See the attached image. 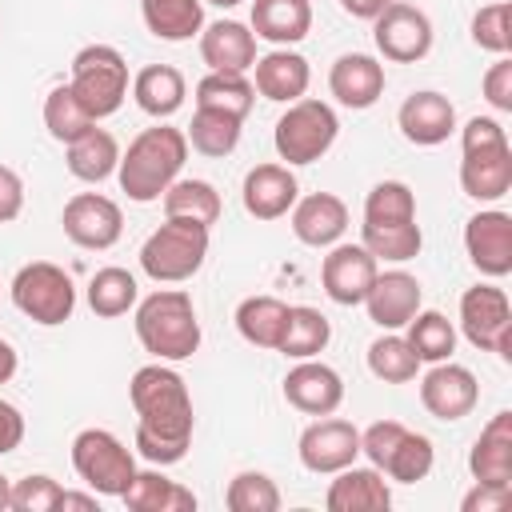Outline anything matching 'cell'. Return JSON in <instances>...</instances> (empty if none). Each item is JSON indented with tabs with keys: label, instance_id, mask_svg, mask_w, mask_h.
I'll return each instance as SVG.
<instances>
[{
	"label": "cell",
	"instance_id": "1",
	"mask_svg": "<svg viewBox=\"0 0 512 512\" xmlns=\"http://www.w3.org/2000/svg\"><path fill=\"white\" fill-rule=\"evenodd\" d=\"M128 400L136 408V452L156 468L180 464L188 456L196 424L184 376L168 368V360L144 364L128 380Z\"/></svg>",
	"mask_w": 512,
	"mask_h": 512
},
{
	"label": "cell",
	"instance_id": "2",
	"mask_svg": "<svg viewBox=\"0 0 512 512\" xmlns=\"http://www.w3.org/2000/svg\"><path fill=\"white\" fill-rule=\"evenodd\" d=\"M184 160H188V136L180 128H172V124H156V128H144L128 144V152H120L116 180L128 192V200L152 204L180 176Z\"/></svg>",
	"mask_w": 512,
	"mask_h": 512
},
{
	"label": "cell",
	"instance_id": "3",
	"mask_svg": "<svg viewBox=\"0 0 512 512\" xmlns=\"http://www.w3.org/2000/svg\"><path fill=\"white\" fill-rule=\"evenodd\" d=\"M460 188L464 196L492 204L512 192V144L500 120L472 116L460 128Z\"/></svg>",
	"mask_w": 512,
	"mask_h": 512
},
{
	"label": "cell",
	"instance_id": "4",
	"mask_svg": "<svg viewBox=\"0 0 512 512\" xmlns=\"http://www.w3.org/2000/svg\"><path fill=\"white\" fill-rule=\"evenodd\" d=\"M136 336L156 360H188L200 348V320L184 288H156L136 300Z\"/></svg>",
	"mask_w": 512,
	"mask_h": 512
},
{
	"label": "cell",
	"instance_id": "5",
	"mask_svg": "<svg viewBox=\"0 0 512 512\" xmlns=\"http://www.w3.org/2000/svg\"><path fill=\"white\" fill-rule=\"evenodd\" d=\"M208 256V224L168 216L144 244H140V268L156 284H184L204 268Z\"/></svg>",
	"mask_w": 512,
	"mask_h": 512
},
{
	"label": "cell",
	"instance_id": "6",
	"mask_svg": "<svg viewBox=\"0 0 512 512\" xmlns=\"http://www.w3.org/2000/svg\"><path fill=\"white\" fill-rule=\"evenodd\" d=\"M360 452L368 456L372 468H380L396 484H416L432 472V440L404 428L400 420H376L360 432Z\"/></svg>",
	"mask_w": 512,
	"mask_h": 512
},
{
	"label": "cell",
	"instance_id": "7",
	"mask_svg": "<svg viewBox=\"0 0 512 512\" xmlns=\"http://www.w3.org/2000/svg\"><path fill=\"white\" fill-rule=\"evenodd\" d=\"M68 88L88 108L92 120H104L120 112L128 96V60L112 44H88L72 56V80Z\"/></svg>",
	"mask_w": 512,
	"mask_h": 512
},
{
	"label": "cell",
	"instance_id": "8",
	"mask_svg": "<svg viewBox=\"0 0 512 512\" xmlns=\"http://www.w3.org/2000/svg\"><path fill=\"white\" fill-rule=\"evenodd\" d=\"M336 132H340V120H336L332 104L300 96L276 120L272 144H276V156L288 164H316L336 144Z\"/></svg>",
	"mask_w": 512,
	"mask_h": 512
},
{
	"label": "cell",
	"instance_id": "9",
	"mask_svg": "<svg viewBox=\"0 0 512 512\" xmlns=\"http://www.w3.org/2000/svg\"><path fill=\"white\" fill-rule=\"evenodd\" d=\"M12 304L52 328V324H64L72 320V308H76V288H72V276L60 268V264H48V260H32L24 264L16 276H12Z\"/></svg>",
	"mask_w": 512,
	"mask_h": 512
},
{
	"label": "cell",
	"instance_id": "10",
	"mask_svg": "<svg viewBox=\"0 0 512 512\" xmlns=\"http://www.w3.org/2000/svg\"><path fill=\"white\" fill-rule=\"evenodd\" d=\"M72 468L100 496H124V488L136 476L132 452L108 428H84V432H76V440H72Z\"/></svg>",
	"mask_w": 512,
	"mask_h": 512
},
{
	"label": "cell",
	"instance_id": "11",
	"mask_svg": "<svg viewBox=\"0 0 512 512\" xmlns=\"http://www.w3.org/2000/svg\"><path fill=\"white\" fill-rule=\"evenodd\" d=\"M460 332L472 348L512 360V304L496 284H472L460 296Z\"/></svg>",
	"mask_w": 512,
	"mask_h": 512
},
{
	"label": "cell",
	"instance_id": "12",
	"mask_svg": "<svg viewBox=\"0 0 512 512\" xmlns=\"http://www.w3.org/2000/svg\"><path fill=\"white\" fill-rule=\"evenodd\" d=\"M372 40L376 52L392 64H416L432 52V20L404 0H392L376 20H372Z\"/></svg>",
	"mask_w": 512,
	"mask_h": 512
},
{
	"label": "cell",
	"instance_id": "13",
	"mask_svg": "<svg viewBox=\"0 0 512 512\" xmlns=\"http://www.w3.org/2000/svg\"><path fill=\"white\" fill-rule=\"evenodd\" d=\"M64 236L76 244V248H88V252H104L120 240L124 232V212L116 200L100 196V192H76L68 204H64Z\"/></svg>",
	"mask_w": 512,
	"mask_h": 512
},
{
	"label": "cell",
	"instance_id": "14",
	"mask_svg": "<svg viewBox=\"0 0 512 512\" xmlns=\"http://www.w3.org/2000/svg\"><path fill=\"white\" fill-rule=\"evenodd\" d=\"M296 452H300V464H304L308 472L332 476V472L356 464V456H360V432H356V424H348V420L320 416V420H312V424L300 432Z\"/></svg>",
	"mask_w": 512,
	"mask_h": 512
},
{
	"label": "cell",
	"instance_id": "15",
	"mask_svg": "<svg viewBox=\"0 0 512 512\" xmlns=\"http://www.w3.org/2000/svg\"><path fill=\"white\" fill-rule=\"evenodd\" d=\"M464 252L480 276H508L512 272V216L504 208H484L464 224Z\"/></svg>",
	"mask_w": 512,
	"mask_h": 512
},
{
	"label": "cell",
	"instance_id": "16",
	"mask_svg": "<svg viewBox=\"0 0 512 512\" xmlns=\"http://www.w3.org/2000/svg\"><path fill=\"white\" fill-rule=\"evenodd\" d=\"M376 272H380V260L364 244H332V252L320 264V284L328 300L352 308V304H364Z\"/></svg>",
	"mask_w": 512,
	"mask_h": 512
},
{
	"label": "cell",
	"instance_id": "17",
	"mask_svg": "<svg viewBox=\"0 0 512 512\" xmlns=\"http://www.w3.org/2000/svg\"><path fill=\"white\" fill-rule=\"evenodd\" d=\"M480 400V384L476 376L464 368V364H452V360H440L424 372L420 380V404L428 416L436 420H464Z\"/></svg>",
	"mask_w": 512,
	"mask_h": 512
},
{
	"label": "cell",
	"instance_id": "18",
	"mask_svg": "<svg viewBox=\"0 0 512 512\" xmlns=\"http://www.w3.org/2000/svg\"><path fill=\"white\" fill-rule=\"evenodd\" d=\"M284 400L292 408H300L304 416H332L344 400V380L336 368L320 364V360H296V368H288L284 376Z\"/></svg>",
	"mask_w": 512,
	"mask_h": 512
},
{
	"label": "cell",
	"instance_id": "19",
	"mask_svg": "<svg viewBox=\"0 0 512 512\" xmlns=\"http://www.w3.org/2000/svg\"><path fill=\"white\" fill-rule=\"evenodd\" d=\"M420 296H424L420 280L404 268H392V272H376V280L364 296V308H368L372 324H380L384 332H396L420 312Z\"/></svg>",
	"mask_w": 512,
	"mask_h": 512
},
{
	"label": "cell",
	"instance_id": "20",
	"mask_svg": "<svg viewBox=\"0 0 512 512\" xmlns=\"http://www.w3.org/2000/svg\"><path fill=\"white\" fill-rule=\"evenodd\" d=\"M296 196H300V184L288 172V164H256V168H248L244 188H240L244 212L256 216V220H280V216H288L292 204H296Z\"/></svg>",
	"mask_w": 512,
	"mask_h": 512
},
{
	"label": "cell",
	"instance_id": "21",
	"mask_svg": "<svg viewBox=\"0 0 512 512\" xmlns=\"http://www.w3.org/2000/svg\"><path fill=\"white\" fill-rule=\"evenodd\" d=\"M396 124L404 132L408 144H420V148H436L444 144L452 132H456V108L448 96L440 92H412L400 112H396Z\"/></svg>",
	"mask_w": 512,
	"mask_h": 512
},
{
	"label": "cell",
	"instance_id": "22",
	"mask_svg": "<svg viewBox=\"0 0 512 512\" xmlns=\"http://www.w3.org/2000/svg\"><path fill=\"white\" fill-rule=\"evenodd\" d=\"M468 472L476 484H492V488H512V412H496L484 432L476 436L472 452H468Z\"/></svg>",
	"mask_w": 512,
	"mask_h": 512
},
{
	"label": "cell",
	"instance_id": "23",
	"mask_svg": "<svg viewBox=\"0 0 512 512\" xmlns=\"http://www.w3.org/2000/svg\"><path fill=\"white\" fill-rule=\"evenodd\" d=\"M328 92L344 108H372L384 96V64L368 52H344L328 72Z\"/></svg>",
	"mask_w": 512,
	"mask_h": 512
},
{
	"label": "cell",
	"instance_id": "24",
	"mask_svg": "<svg viewBox=\"0 0 512 512\" xmlns=\"http://www.w3.org/2000/svg\"><path fill=\"white\" fill-rule=\"evenodd\" d=\"M332 476L336 480L328 484V496H324L328 512H388L392 488H388V480H384L380 468H372V464L368 468L348 464V468H340Z\"/></svg>",
	"mask_w": 512,
	"mask_h": 512
},
{
	"label": "cell",
	"instance_id": "25",
	"mask_svg": "<svg viewBox=\"0 0 512 512\" xmlns=\"http://www.w3.org/2000/svg\"><path fill=\"white\" fill-rule=\"evenodd\" d=\"M348 228V204L332 192H312V196H296L292 204V232L300 244L308 248H332Z\"/></svg>",
	"mask_w": 512,
	"mask_h": 512
},
{
	"label": "cell",
	"instance_id": "26",
	"mask_svg": "<svg viewBox=\"0 0 512 512\" xmlns=\"http://www.w3.org/2000/svg\"><path fill=\"white\" fill-rule=\"evenodd\" d=\"M200 60L208 72H248L256 64V36L240 20H216L200 28Z\"/></svg>",
	"mask_w": 512,
	"mask_h": 512
},
{
	"label": "cell",
	"instance_id": "27",
	"mask_svg": "<svg viewBox=\"0 0 512 512\" xmlns=\"http://www.w3.org/2000/svg\"><path fill=\"white\" fill-rule=\"evenodd\" d=\"M256 92L264 100H276V104H292L308 92V80H312V68L300 52H288V48H272L268 56H260L256 64Z\"/></svg>",
	"mask_w": 512,
	"mask_h": 512
},
{
	"label": "cell",
	"instance_id": "28",
	"mask_svg": "<svg viewBox=\"0 0 512 512\" xmlns=\"http://www.w3.org/2000/svg\"><path fill=\"white\" fill-rule=\"evenodd\" d=\"M252 36L288 48L312 32V4L308 0H252Z\"/></svg>",
	"mask_w": 512,
	"mask_h": 512
},
{
	"label": "cell",
	"instance_id": "29",
	"mask_svg": "<svg viewBox=\"0 0 512 512\" xmlns=\"http://www.w3.org/2000/svg\"><path fill=\"white\" fill-rule=\"evenodd\" d=\"M184 96H188L184 76H180V68H172V64H148V68H140L136 80H132V100H136L140 112H148L152 120L176 116V112L184 108Z\"/></svg>",
	"mask_w": 512,
	"mask_h": 512
},
{
	"label": "cell",
	"instance_id": "30",
	"mask_svg": "<svg viewBox=\"0 0 512 512\" xmlns=\"http://www.w3.org/2000/svg\"><path fill=\"white\" fill-rule=\"evenodd\" d=\"M116 164H120V144H116V136L108 128H96L92 124L84 136H76L68 144V172L76 180H84V184L108 180L116 172Z\"/></svg>",
	"mask_w": 512,
	"mask_h": 512
},
{
	"label": "cell",
	"instance_id": "31",
	"mask_svg": "<svg viewBox=\"0 0 512 512\" xmlns=\"http://www.w3.org/2000/svg\"><path fill=\"white\" fill-rule=\"evenodd\" d=\"M120 500L128 504V512H192L196 508L192 488H184L160 472H136Z\"/></svg>",
	"mask_w": 512,
	"mask_h": 512
},
{
	"label": "cell",
	"instance_id": "32",
	"mask_svg": "<svg viewBox=\"0 0 512 512\" xmlns=\"http://www.w3.org/2000/svg\"><path fill=\"white\" fill-rule=\"evenodd\" d=\"M140 16L156 40H192L204 28V0H140Z\"/></svg>",
	"mask_w": 512,
	"mask_h": 512
},
{
	"label": "cell",
	"instance_id": "33",
	"mask_svg": "<svg viewBox=\"0 0 512 512\" xmlns=\"http://www.w3.org/2000/svg\"><path fill=\"white\" fill-rule=\"evenodd\" d=\"M332 340V324L320 308H308V304H288V324H284V336L276 344V352L292 356V360H308L316 352H324Z\"/></svg>",
	"mask_w": 512,
	"mask_h": 512
},
{
	"label": "cell",
	"instance_id": "34",
	"mask_svg": "<svg viewBox=\"0 0 512 512\" xmlns=\"http://www.w3.org/2000/svg\"><path fill=\"white\" fill-rule=\"evenodd\" d=\"M288 324V304L276 296H248L236 308V332L256 348H276Z\"/></svg>",
	"mask_w": 512,
	"mask_h": 512
},
{
	"label": "cell",
	"instance_id": "35",
	"mask_svg": "<svg viewBox=\"0 0 512 512\" xmlns=\"http://www.w3.org/2000/svg\"><path fill=\"white\" fill-rule=\"evenodd\" d=\"M256 104V88L244 72H208L196 84V108H216L228 116H248Z\"/></svg>",
	"mask_w": 512,
	"mask_h": 512
},
{
	"label": "cell",
	"instance_id": "36",
	"mask_svg": "<svg viewBox=\"0 0 512 512\" xmlns=\"http://www.w3.org/2000/svg\"><path fill=\"white\" fill-rule=\"evenodd\" d=\"M404 328H408L404 340L412 344V352H416L420 364H440V360H448V356L456 352V328H452V320H448L444 312H436V308L416 312Z\"/></svg>",
	"mask_w": 512,
	"mask_h": 512
},
{
	"label": "cell",
	"instance_id": "37",
	"mask_svg": "<svg viewBox=\"0 0 512 512\" xmlns=\"http://www.w3.org/2000/svg\"><path fill=\"white\" fill-rule=\"evenodd\" d=\"M240 128H244L240 116H228L216 108H196L184 136L200 156H228L240 144Z\"/></svg>",
	"mask_w": 512,
	"mask_h": 512
},
{
	"label": "cell",
	"instance_id": "38",
	"mask_svg": "<svg viewBox=\"0 0 512 512\" xmlns=\"http://www.w3.org/2000/svg\"><path fill=\"white\" fill-rule=\"evenodd\" d=\"M360 244H364L376 260L404 264V260L420 256L424 232H420L416 220H400V224H364V228H360Z\"/></svg>",
	"mask_w": 512,
	"mask_h": 512
},
{
	"label": "cell",
	"instance_id": "39",
	"mask_svg": "<svg viewBox=\"0 0 512 512\" xmlns=\"http://www.w3.org/2000/svg\"><path fill=\"white\" fill-rule=\"evenodd\" d=\"M140 300V288H136V276L128 268H100L92 280H88V308L104 320L112 316H124L128 308H136Z\"/></svg>",
	"mask_w": 512,
	"mask_h": 512
},
{
	"label": "cell",
	"instance_id": "40",
	"mask_svg": "<svg viewBox=\"0 0 512 512\" xmlns=\"http://www.w3.org/2000/svg\"><path fill=\"white\" fill-rule=\"evenodd\" d=\"M164 212L168 216H184V220H196V224H216L220 220V192L208 184V180H172L168 192H164Z\"/></svg>",
	"mask_w": 512,
	"mask_h": 512
},
{
	"label": "cell",
	"instance_id": "41",
	"mask_svg": "<svg viewBox=\"0 0 512 512\" xmlns=\"http://www.w3.org/2000/svg\"><path fill=\"white\" fill-rule=\"evenodd\" d=\"M368 372L376 380H384V384H408V380H416L420 360H416V352H412V344L404 336L384 332V336H376L368 344Z\"/></svg>",
	"mask_w": 512,
	"mask_h": 512
},
{
	"label": "cell",
	"instance_id": "42",
	"mask_svg": "<svg viewBox=\"0 0 512 512\" xmlns=\"http://www.w3.org/2000/svg\"><path fill=\"white\" fill-rule=\"evenodd\" d=\"M96 120L88 116V108L76 100V92L68 84H56L48 96H44V128L52 132V140L60 144H72L76 136H84Z\"/></svg>",
	"mask_w": 512,
	"mask_h": 512
},
{
	"label": "cell",
	"instance_id": "43",
	"mask_svg": "<svg viewBox=\"0 0 512 512\" xmlns=\"http://www.w3.org/2000/svg\"><path fill=\"white\" fill-rule=\"evenodd\" d=\"M416 220V196L404 180H380L364 196V224H400Z\"/></svg>",
	"mask_w": 512,
	"mask_h": 512
},
{
	"label": "cell",
	"instance_id": "44",
	"mask_svg": "<svg viewBox=\"0 0 512 512\" xmlns=\"http://www.w3.org/2000/svg\"><path fill=\"white\" fill-rule=\"evenodd\" d=\"M224 504L232 512H276L280 508V488L264 472H240L228 480Z\"/></svg>",
	"mask_w": 512,
	"mask_h": 512
},
{
	"label": "cell",
	"instance_id": "45",
	"mask_svg": "<svg viewBox=\"0 0 512 512\" xmlns=\"http://www.w3.org/2000/svg\"><path fill=\"white\" fill-rule=\"evenodd\" d=\"M508 16H512L508 0L484 4V8L472 16V40H476L484 52L508 56V52H512V24H508Z\"/></svg>",
	"mask_w": 512,
	"mask_h": 512
},
{
	"label": "cell",
	"instance_id": "46",
	"mask_svg": "<svg viewBox=\"0 0 512 512\" xmlns=\"http://www.w3.org/2000/svg\"><path fill=\"white\" fill-rule=\"evenodd\" d=\"M60 484L44 472H32L24 480H12V508L16 512H56L60 504Z\"/></svg>",
	"mask_w": 512,
	"mask_h": 512
},
{
	"label": "cell",
	"instance_id": "47",
	"mask_svg": "<svg viewBox=\"0 0 512 512\" xmlns=\"http://www.w3.org/2000/svg\"><path fill=\"white\" fill-rule=\"evenodd\" d=\"M484 100L496 108V112H512V60L500 56L488 72H484Z\"/></svg>",
	"mask_w": 512,
	"mask_h": 512
},
{
	"label": "cell",
	"instance_id": "48",
	"mask_svg": "<svg viewBox=\"0 0 512 512\" xmlns=\"http://www.w3.org/2000/svg\"><path fill=\"white\" fill-rule=\"evenodd\" d=\"M24 212V180L16 168L0 164V224H12Z\"/></svg>",
	"mask_w": 512,
	"mask_h": 512
},
{
	"label": "cell",
	"instance_id": "49",
	"mask_svg": "<svg viewBox=\"0 0 512 512\" xmlns=\"http://www.w3.org/2000/svg\"><path fill=\"white\" fill-rule=\"evenodd\" d=\"M508 492H512V488L472 484V492H464V500H460V512H496V508L508 504Z\"/></svg>",
	"mask_w": 512,
	"mask_h": 512
},
{
	"label": "cell",
	"instance_id": "50",
	"mask_svg": "<svg viewBox=\"0 0 512 512\" xmlns=\"http://www.w3.org/2000/svg\"><path fill=\"white\" fill-rule=\"evenodd\" d=\"M20 440H24V416H20V408H16V404L0 400V456L16 452V448H20Z\"/></svg>",
	"mask_w": 512,
	"mask_h": 512
},
{
	"label": "cell",
	"instance_id": "51",
	"mask_svg": "<svg viewBox=\"0 0 512 512\" xmlns=\"http://www.w3.org/2000/svg\"><path fill=\"white\" fill-rule=\"evenodd\" d=\"M388 4H392V0H340V8H344L348 16H356V20H376Z\"/></svg>",
	"mask_w": 512,
	"mask_h": 512
},
{
	"label": "cell",
	"instance_id": "52",
	"mask_svg": "<svg viewBox=\"0 0 512 512\" xmlns=\"http://www.w3.org/2000/svg\"><path fill=\"white\" fill-rule=\"evenodd\" d=\"M16 364H20L16 348H12L8 340H0V384H8V380L16 376Z\"/></svg>",
	"mask_w": 512,
	"mask_h": 512
},
{
	"label": "cell",
	"instance_id": "53",
	"mask_svg": "<svg viewBox=\"0 0 512 512\" xmlns=\"http://www.w3.org/2000/svg\"><path fill=\"white\" fill-rule=\"evenodd\" d=\"M56 508H76V512H96V496H84V492H60V504Z\"/></svg>",
	"mask_w": 512,
	"mask_h": 512
},
{
	"label": "cell",
	"instance_id": "54",
	"mask_svg": "<svg viewBox=\"0 0 512 512\" xmlns=\"http://www.w3.org/2000/svg\"><path fill=\"white\" fill-rule=\"evenodd\" d=\"M4 508H12V480L0 472V512H4Z\"/></svg>",
	"mask_w": 512,
	"mask_h": 512
},
{
	"label": "cell",
	"instance_id": "55",
	"mask_svg": "<svg viewBox=\"0 0 512 512\" xmlns=\"http://www.w3.org/2000/svg\"><path fill=\"white\" fill-rule=\"evenodd\" d=\"M204 4H216V8H236L240 0H204Z\"/></svg>",
	"mask_w": 512,
	"mask_h": 512
}]
</instances>
